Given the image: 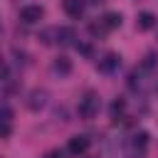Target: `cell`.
I'll use <instances>...</instances> for the list:
<instances>
[{
  "label": "cell",
  "instance_id": "6da1fadb",
  "mask_svg": "<svg viewBox=\"0 0 158 158\" xmlns=\"http://www.w3.org/2000/svg\"><path fill=\"white\" fill-rule=\"evenodd\" d=\"M99 109H101V101H99V96L94 94V91H89L84 99H79V106H77V111H79V116L81 118H94L96 114H99Z\"/></svg>",
  "mask_w": 158,
  "mask_h": 158
},
{
  "label": "cell",
  "instance_id": "7a4b0ae2",
  "mask_svg": "<svg viewBox=\"0 0 158 158\" xmlns=\"http://www.w3.org/2000/svg\"><path fill=\"white\" fill-rule=\"evenodd\" d=\"M96 67H99V72H104V74H111V72H116L118 67H121V57L116 54V52H106L99 62H96Z\"/></svg>",
  "mask_w": 158,
  "mask_h": 158
},
{
  "label": "cell",
  "instance_id": "3957f363",
  "mask_svg": "<svg viewBox=\"0 0 158 158\" xmlns=\"http://www.w3.org/2000/svg\"><path fill=\"white\" fill-rule=\"evenodd\" d=\"M44 17V10H42V5H25L22 10H20V20L22 22H27V25H35V22H40Z\"/></svg>",
  "mask_w": 158,
  "mask_h": 158
},
{
  "label": "cell",
  "instance_id": "277c9868",
  "mask_svg": "<svg viewBox=\"0 0 158 158\" xmlns=\"http://www.w3.org/2000/svg\"><path fill=\"white\" fill-rule=\"evenodd\" d=\"M89 138L86 136H72L69 138V143H67V151L72 153V156H81V153H86L89 151Z\"/></svg>",
  "mask_w": 158,
  "mask_h": 158
},
{
  "label": "cell",
  "instance_id": "5b68a950",
  "mask_svg": "<svg viewBox=\"0 0 158 158\" xmlns=\"http://www.w3.org/2000/svg\"><path fill=\"white\" fill-rule=\"evenodd\" d=\"M54 42H59L62 47H72V44H77L74 40H77V35H74V30L72 27H57L54 30Z\"/></svg>",
  "mask_w": 158,
  "mask_h": 158
},
{
  "label": "cell",
  "instance_id": "8992f818",
  "mask_svg": "<svg viewBox=\"0 0 158 158\" xmlns=\"http://www.w3.org/2000/svg\"><path fill=\"white\" fill-rule=\"evenodd\" d=\"M62 7H64V12H67L69 17H74V20H79V17L84 15V0H62Z\"/></svg>",
  "mask_w": 158,
  "mask_h": 158
},
{
  "label": "cell",
  "instance_id": "52a82bcc",
  "mask_svg": "<svg viewBox=\"0 0 158 158\" xmlns=\"http://www.w3.org/2000/svg\"><path fill=\"white\" fill-rule=\"evenodd\" d=\"M44 104H47V91H44V89H35V91H30L27 106H30L32 111H40Z\"/></svg>",
  "mask_w": 158,
  "mask_h": 158
},
{
  "label": "cell",
  "instance_id": "ba28073f",
  "mask_svg": "<svg viewBox=\"0 0 158 158\" xmlns=\"http://www.w3.org/2000/svg\"><path fill=\"white\" fill-rule=\"evenodd\" d=\"M52 72L59 74V77H67V74L72 72V59H69V57H57L54 64H52Z\"/></svg>",
  "mask_w": 158,
  "mask_h": 158
},
{
  "label": "cell",
  "instance_id": "9c48e42d",
  "mask_svg": "<svg viewBox=\"0 0 158 158\" xmlns=\"http://www.w3.org/2000/svg\"><path fill=\"white\" fill-rule=\"evenodd\" d=\"M101 22L106 30H116V27H121V12H106L101 17Z\"/></svg>",
  "mask_w": 158,
  "mask_h": 158
},
{
  "label": "cell",
  "instance_id": "30bf717a",
  "mask_svg": "<svg viewBox=\"0 0 158 158\" xmlns=\"http://www.w3.org/2000/svg\"><path fill=\"white\" fill-rule=\"evenodd\" d=\"M136 25H138V30H151L156 25V15L153 12H141L138 20H136Z\"/></svg>",
  "mask_w": 158,
  "mask_h": 158
},
{
  "label": "cell",
  "instance_id": "8fae6325",
  "mask_svg": "<svg viewBox=\"0 0 158 158\" xmlns=\"http://www.w3.org/2000/svg\"><path fill=\"white\" fill-rule=\"evenodd\" d=\"M126 111V101L123 99H116L114 104H111V109H109V114H111V118L116 121V118H121V114Z\"/></svg>",
  "mask_w": 158,
  "mask_h": 158
},
{
  "label": "cell",
  "instance_id": "7c38bea8",
  "mask_svg": "<svg viewBox=\"0 0 158 158\" xmlns=\"http://www.w3.org/2000/svg\"><path fill=\"white\" fill-rule=\"evenodd\" d=\"M131 143H133V148H136V151H143V148L148 146V133H146V131L133 133V141H131Z\"/></svg>",
  "mask_w": 158,
  "mask_h": 158
},
{
  "label": "cell",
  "instance_id": "4fadbf2b",
  "mask_svg": "<svg viewBox=\"0 0 158 158\" xmlns=\"http://www.w3.org/2000/svg\"><path fill=\"white\" fill-rule=\"evenodd\" d=\"M89 32H91L94 37H101V35H106L109 30H106V27H104V22L99 20V22H91V25H89Z\"/></svg>",
  "mask_w": 158,
  "mask_h": 158
},
{
  "label": "cell",
  "instance_id": "5bb4252c",
  "mask_svg": "<svg viewBox=\"0 0 158 158\" xmlns=\"http://www.w3.org/2000/svg\"><path fill=\"white\" fill-rule=\"evenodd\" d=\"M10 133H12V126H10L7 121H2V118H0V138H7Z\"/></svg>",
  "mask_w": 158,
  "mask_h": 158
},
{
  "label": "cell",
  "instance_id": "9a60e30c",
  "mask_svg": "<svg viewBox=\"0 0 158 158\" xmlns=\"http://www.w3.org/2000/svg\"><path fill=\"white\" fill-rule=\"evenodd\" d=\"M156 67V54L153 52H148L146 54V59H143V69H153Z\"/></svg>",
  "mask_w": 158,
  "mask_h": 158
},
{
  "label": "cell",
  "instance_id": "2e32d148",
  "mask_svg": "<svg viewBox=\"0 0 158 158\" xmlns=\"http://www.w3.org/2000/svg\"><path fill=\"white\" fill-rule=\"evenodd\" d=\"M0 118H2V121H7V118H12V109H10L7 104H0Z\"/></svg>",
  "mask_w": 158,
  "mask_h": 158
},
{
  "label": "cell",
  "instance_id": "e0dca14e",
  "mask_svg": "<svg viewBox=\"0 0 158 158\" xmlns=\"http://www.w3.org/2000/svg\"><path fill=\"white\" fill-rule=\"evenodd\" d=\"M5 74H7V67H5V62H2V57H0V79H5Z\"/></svg>",
  "mask_w": 158,
  "mask_h": 158
},
{
  "label": "cell",
  "instance_id": "ac0fdd59",
  "mask_svg": "<svg viewBox=\"0 0 158 158\" xmlns=\"http://www.w3.org/2000/svg\"><path fill=\"white\" fill-rule=\"evenodd\" d=\"M44 158H62V156H59V153H57V151H52V153H47V156H44Z\"/></svg>",
  "mask_w": 158,
  "mask_h": 158
}]
</instances>
